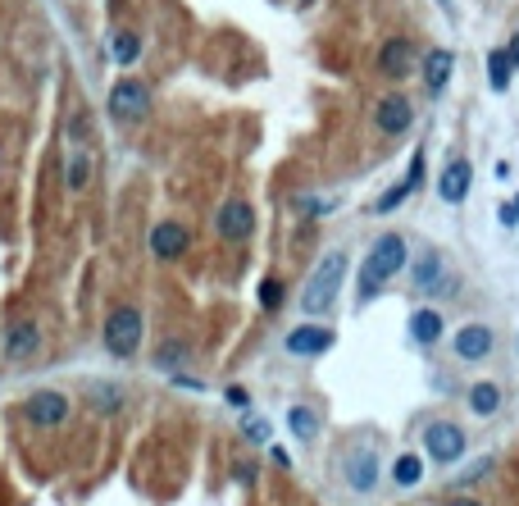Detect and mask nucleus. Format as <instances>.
Listing matches in <instances>:
<instances>
[{
	"label": "nucleus",
	"mask_w": 519,
	"mask_h": 506,
	"mask_svg": "<svg viewBox=\"0 0 519 506\" xmlns=\"http://www.w3.org/2000/svg\"><path fill=\"white\" fill-rule=\"evenodd\" d=\"M410 333H415V342L433 347L437 338H442V315H437V310H415V320H410Z\"/></svg>",
	"instance_id": "obj_18"
},
{
	"label": "nucleus",
	"mask_w": 519,
	"mask_h": 506,
	"mask_svg": "<svg viewBox=\"0 0 519 506\" xmlns=\"http://www.w3.org/2000/svg\"><path fill=\"white\" fill-rule=\"evenodd\" d=\"M451 69H456V55H451V51H442V46L428 51V55H424V87H428L433 96H442L447 83H451Z\"/></svg>",
	"instance_id": "obj_14"
},
{
	"label": "nucleus",
	"mask_w": 519,
	"mask_h": 506,
	"mask_svg": "<svg viewBox=\"0 0 519 506\" xmlns=\"http://www.w3.org/2000/svg\"><path fill=\"white\" fill-rule=\"evenodd\" d=\"M0 352H5V361H14V365L32 361L36 352H42V329H36L32 320H14L5 329V338H0Z\"/></svg>",
	"instance_id": "obj_6"
},
{
	"label": "nucleus",
	"mask_w": 519,
	"mask_h": 506,
	"mask_svg": "<svg viewBox=\"0 0 519 506\" xmlns=\"http://www.w3.org/2000/svg\"><path fill=\"white\" fill-rule=\"evenodd\" d=\"M424 447H428V456H433V461L451 465V461H460V456H465V429H456L451 420H437V424H428Z\"/></svg>",
	"instance_id": "obj_7"
},
{
	"label": "nucleus",
	"mask_w": 519,
	"mask_h": 506,
	"mask_svg": "<svg viewBox=\"0 0 519 506\" xmlns=\"http://www.w3.org/2000/svg\"><path fill=\"white\" fill-rule=\"evenodd\" d=\"M469 406H474V415H492V411L501 406V388H497V383H474Z\"/></svg>",
	"instance_id": "obj_20"
},
{
	"label": "nucleus",
	"mask_w": 519,
	"mask_h": 506,
	"mask_svg": "<svg viewBox=\"0 0 519 506\" xmlns=\"http://www.w3.org/2000/svg\"><path fill=\"white\" fill-rule=\"evenodd\" d=\"M23 415H28V424H36V429H60V424L69 420V397L42 388V393H32L23 402Z\"/></svg>",
	"instance_id": "obj_5"
},
{
	"label": "nucleus",
	"mask_w": 519,
	"mask_h": 506,
	"mask_svg": "<svg viewBox=\"0 0 519 506\" xmlns=\"http://www.w3.org/2000/svg\"><path fill=\"white\" fill-rule=\"evenodd\" d=\"M392 479L401 484V488H415L419 479H424V461L410 452V456H396V465H392Z\"/></svg>",
	"instance_id": "obj_21"
},
{
	"label": "nucleus",
	"mask_w": 519,
	"mask_h": 506,
	"mask_svg": "<svg viewBox=\"0 0 519 506\" xmlns=\"http://www.w3.org/2000/svg\"><path fill=\"white\" fill-rule=\"evenodd\" d=\"M469 183H474L469 165H465V160H451V165L442 169V183H437V192H442L447 206H460V201L469 197Z\"/></svg>",
	"instance_id": "obj_17"
},
{
	"label": "nucleus",
	"mask_w": 519,
	"mask_h": 506,
	"mask_svg": "<svg viewBox=\"0 0 519 506\" xmlns=\"http://www.w3.org/2000/svg\"><path fill=\"white\" fill-rule=\"evenodd\" d=\"M510 55L506 51H488V78H492V92H510Z\"/></svg>",
	"instance_id": "obj_23"
},
{
	"label": "nucleus",
	"mask_w": 519,
	"mask_h": 506,
	"mask_svg": "<svg viewBox=\"0 0 519 506\" xmlns=\"http://www.w3.org/2000/svg\"><path fill=\"white\" fill-rule=\"evenodd\" d=\"M215 228H219V238H228V242H247L251 233H255L251 201H223L219 215H215Z\"/></svg>",
	"instance_id": "obj_8"
},
{
	"label": "nucleus",
	"mask_w": 519,
	"mask_h": 506,
	"mask_svg": "<svg viewBox=\"0 0 519 506\" xmlns=\"http://www.w3.org/2000/svg\"><path fill=\"white\" fill-rule=\"evenodd\" d=\"M146 114H150V92H146V83H133V78L114 83V92H109V119H114V124H142Z\"/></svg>",
	"instance_id": "obj_4"
},
{
	"label": "nucleus",
	"mask_w": 519,
	"mask_h": 506,
	"mask_svg": "<svg viewBox=\"0 0 519 506\" xmlns=\"http://www.w3.org/2000/svg\"><path fill=\"white\" fill-rule=\"evenodd\" d=\"M342 274H346V251H328L324 260L314 265V274H310V283L301 292V310H305V315H319V310L333 306V297L342 288Z\"/></svg>",
	"instance_id": "obj_2"
},
{
	"label": "nucleus",
	"mask_w": 519,
	"mask_h": 506,
	"mask_svg": "<svg viewBox=\"0 0 519 506\" xmlns=\"http://www.w3.org/2000/svg\"><path fill=\"white\" fill-rule=\"evenodd\" d=\"M346 484L355 493H369L378 484V456L374 452H351L346 456Z\"/></svg>",
	"instance_id": "obj_16"
},
{
	"label": "nucleus",
	"mask_w": 519,
	"mask_h": 506,
	"mask_svg": "<svg viewBox=\"0 0 519 506\" xmlns=\"http://www.w3.org/2000/svg\"><path fill=\"white\" fill-rule=\"evenodd\" d=\"M278 301H283V283H278V279H264V283H260V306L273 310Z\"/></svg>",
	"instance_id": "obj_27"
},
{
	"label": "nucleus",
	"mask_w": 519,
	"mask_h": 506,
	"mask_svg": "<svg viewBox=\"0 0 519 506\" xmlns=\"http://www.w3.org/2000/svg\"><path fill=\"white\" fill-rule=\"evenodd\" d=\"M114 60L118 64H137V55H142V37L137 32H114Z\"/></svg>",
	"instance_id": "obj_26"
},
{
	"label": "nucleus",
	"mask_w": 519,
	"mask_h": 506,
	"mask_svg": "<svg viewBox=\"0 0 519 506\" xmlns=\"http://www.w3.org/2000/svg\"><path fill=\"white\" fill-rule=\"evenodd\" d=\"M305 5H310V0H305Z\"/></svg>",
	"instance_id": "obj_32"
},
{
	"label": "nucleus",
	"mask_w": 519,
	"mask_h": 506,
	"mask_svg": "<svg viewBox=\"0 0 519 506\" xmlns=\"http://www.w3.org/2000/svg\"><path fill=\"white\" fill-rule=\"evenodd\" d=\"M142 310L137 306H118L105 315V347H109V356H133L137 347H142Z\"/></svg>",
	"instance_id": "obj_3"
},
{
	"label": "nucleus",
	"mask_w": 519,
	"mask_h": 506,
	"mask_svg": "<svg viewBox=\"0 0 519 506\" xmlns=\"http://www.w3.org/2000/svg\"><path fill=\"white\" fill-rule=\"evenodd\" d=\"M87 397H92V406L105 411V415H114L118 406H124V393H118L114 383H92V393H87Z\"/></svg>",
	"instance_id": "obj_25"
},
{
	"label": "nucleus",
	"mask_w": 519,
	"mask_h": 506,
	"mask_svg": "<svg viewBox=\"0 0 519 506\" xmlns=\"http://www.w3.org/2000/svg\"><path fill=\"white\" fill-rule=\"evenodd\" d=\"M374 124H378L387 137L406 133V128H410V101H406V96H396V92H392V96H383V101H378V110H374Z\"/></svg>",
	"instance_id": "obj_12"
},
{
	"label": "nucleus",
	"mask_w": 519,
	"mask_h": 506,
	"mask_svg": "<svg viewBox=\"0 0 519 506\" xmlns=\"http://www.w3.org/2000/svg\"><path fill=\"white\" fill-rule=\"evenodd\" d=\"M242 429H247L251 443H269V424H264L260 415H247V420H242Z\"/></svg>",
	"instance_id": "obj_28"
},
{
	"label": "nucleus",
	"mask_w": 519,
	"mask_h": 506,
	"mask_svg": "<svg viewBox=\"0 0 519 506\" xmlns=\"http://www.w3.org/2000/svg\"><path fill=\"white\" fill-rule=\"evenodd\" d=\"M501 219H506V224H519V197L501 206Z\"/></svg>",
	"instance_id": "obj_29"
},
{
	"label": "nucleus",
	"mask_w": 519,
	"mask_h": 506,
	"mask_svg": "<svg viewBox=\"0 0 519 506\" xmlns=\"http://www.w3.org/2000/svg\"><path fill=\"white\" fill-rule=\"evenodd\" d=\"M451 347H456L460 361H483V356L492 352V329H488V324H465V329L451 338Z\"/></svg>",
	"instance_id": "obj_13"
},
{
	"label": "nucleus",
	"mask_w": 519,
	"mask_h": 506,
	"mask_svg": "<svg viewBox=\"0 0 519 506\" xmlns=\"http://www.w3.org/2000/svg\"><path fill=\"white\" fill-rule=\"evenodd\" d=\"M419 178H424V160L415 155V160H410V174H406L401 183H396V187H387V192H383V197H378L369 210H374V215H387V210H396V206H401V201L410 197V192L419 187Z\"/></svg>",
	"instance_id": "obj_15"
},
{
	"label": "nucleus",
	"mask_w": 519,
	"mask_h": 506,
	"mask_svg": "<svg viewBox=\"0 0 519 506\" xmlns=\"http://www.w3.org/2000/svg\"><path fill=\"white\" fill-rule=\"evenodd\" d=\"M401 265H406V238L401 233L378 238V247L365 256V269H361V297H374L392 274H401Z\"/></svg>",
	"instance_id": "obj_1"
},
{
	"label": "nucleus",
	"mask_w": 519,
	"mask_h": 506,
	"mask_svg": "<svg viewBox=\"0 0 519 506\" xmlns=\"http://www.w3.org/2000/svg\"><path fill=\"white\" fill-rule=\"evenodd\" d=\"M187 247H191V233H187L182 224L169 219V224H155V228H150V251H155L159 260H178Z\"/></svg>",
	"instance_id": "obj_9"
},
{
	"label": "nucleus",
	"mask_w": 519,
	"mask_h": 506,
	"mask_svg": "<svg viewBox=\"0 0 519 506\" xmlns=\"http://www.w3.org/2000/svg\"><path fill=\"white\" fill-rule=\"evenodd\" d=\"M437 274H442V256H437V251H424L419 265H415V283H419V288H437V283H442Z\"/></svg>",
	"instance_id": "obj_24"
},
{
	"label": "nucleus",
	"mask_w": 519,
	"mask_h": 506,
	"mask_svg": "<svg viewBox=\"0 0 519 506\" xmlns=\"http://www.w3.org/2000/svg\"><path fill=\"white\" fill-rule=\"evenodd\" d=\"M506 55H510V64H519V37H515V42L506 46Z\"/></svg>",
	"instance_id": "obj_30"
},
{
	"label": "nucleus",
	"mask_w": 519,
	"mask_h": 506,
	"mask_svg": "<svg viewBox=\"0 0 519 506\" xmlns=\"http://www.w3.org/2000/svg\"><path fill=\"white\" fill-rule=\"evenodd\" d=\"M451 506H478V502H474V497H456Z\"/></svg>",
	"instance_id": "obj_31"
},
{
	"label": "nucleus",
	"mask_w": 519,
	"mask_h": 506,
	"mask_svg": "<svg viewBox=\"0 0 519 506\" xmlns=\"http://www.w3.org/2000/svg\"><path fill=\"white\" fill-rule=\"evenodd\" d=\"M64 183H69V192H83V187L92 183V155H87V151H73V155H69Z\"/></svg>",
	"instance_id": "obj_19"
},
{
	"label": "nucleus",
	"mask_w": 519,
	"mask_h": 506,
	"mask_svg": "<svg viewBox=\"0 0 519 506\" xmlns=\"http://www.w3.org/2000/svg\"><path fill=\"white\" fill-rule=\"evenodd\" d=\"M288 429H292L301 443H310V438L319 434V420H314L310 406H292V411H288Z\"/></svg>",
	"instance_id": "obj_22"
},
{
	"label": "nucleus",
	"mask_w": 519,
	"mask_h": 506,
	"mask_svg": "<svg viewBox=\"0 0 519 506\" xmlns=\"http://www.w3.org/2000/svg\"><path fill=\"white\" fill-rule=\"evenodd\" d=\"M378 69L387 78H406L415 73V42H406V37H392V42H383L378 51Z\"/></svg>",
	"instance_id": "obj_11"
},
{
	"label": "nucleus",
	"mask_w": 519,
	"mask_h": 506,
	"mask_svg": "<svg viewBox=\"0 0 519 506\" xmlns=\"http://www.w3.org/2000/svg\"><path fill=\"white\" fill-rule=\"evenodd\" d=\"M328 347H333V329H324V324H301V329L288 333L292 356H324Z\"/></svg>",
	"instance_id": "obj_10"
}]
</instances>
